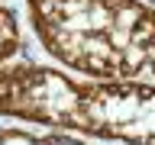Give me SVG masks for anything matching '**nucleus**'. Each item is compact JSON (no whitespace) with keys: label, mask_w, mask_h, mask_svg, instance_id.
<instances>
[{"label":"nucleus","mask_w":155,"mask_h":145,"mask_svg":"<svg viewBox=\"0 0 155 145\" xmlns=\"http://www.w3.org/2000/svg\"><path fill=\"white\" fill-rule=\"evenodd\" d=\"M0 116L123 145H155V84L91 81L78 84L42 65L0 68Z\"/></svg>","instance_id":"obj_1"},{"label":"nucleus","mask_w":155,"mask_h":145,"mask_svg":"<svg viewBox=\"0 0 155 145\" xmlns=\"http://www.w3.org/2000/svg\"><path fill=\"white\" fill-rule=\"evenodd\" d=\"M48 55L94 81H133L155 55V7L142 0H26Z\"/></svg>","instance_id":"obj_2"},{"label":"nucleus","mask_w":155,"mask_h":145,"mask_svg":"<svg viewBox=\"0 0 155 145\" xmlns=\"http://www.w3.org/2000/svg\"><path fill=\"white\" fill-rule=\"evenodd\" d=\"M0 145H84L68 132H29V129H0Z\"/></svg>","instance_id":"obj_3"},{"label":"nucleus","mask_w":155,"mask_h":145,"mask_svg":"<svg viewBox=\"0 0 155 145\" xmlns=\"http://www.w3.org/2000/svg\"><path fill=\"white\" fill-rule=\"evenodd\" d=\"M19 52V23L10 7H0V65Z\"/></svg>","instance_id":"obj_4"},{"label":"nucleus","mask_w":155,"mask_h":145,"mask_svg":"<svg viewBox=\"0 0 155 145\" xmlns=\"http://www.w3.org/2000/svg\"><path fill=\"white\" fill-rule=\"evenodd\" d=\"M149 71H152V74H155V55H152V61H149Z\"/></svg>","instance_id":"obj_5"}]
</instances>
